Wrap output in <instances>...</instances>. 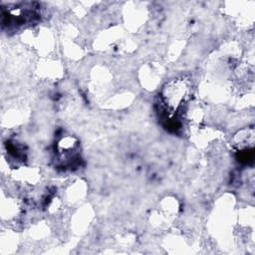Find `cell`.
<instances>
[{
  "label": "cell",
  "instance_id": "1",
  "mask_svg": "<svg viewBox=\"0 0 255 255\" xmlns=\"http://www.w3.org/2000/svg\"><path fill=\"white\" fill-rule=\"evenodd\" d=\"M188 95V88L184 81L171 82L164 92V101L168 102V105L172 109H177L182 103L185 102V99Z\"/></svg>",
  "mask_w": 255,
  "mask_h": 255
}]
</instances>
